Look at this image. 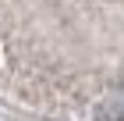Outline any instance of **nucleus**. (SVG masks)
I'll return each instance as SVG.
<instances>
[]
</instances>
